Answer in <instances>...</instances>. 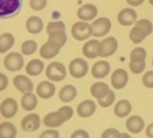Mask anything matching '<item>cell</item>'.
<instances>
[{
	"mask_svg": "<svg viewBox=\"0 0 153 138\" xmlns=\"http://www.w3.org/2000/svg\"><path fill=\"white\" fill-rule=\"evenodd\" d=\"M148 2H149V4L152 5V6H153V0H148Z\"/></svg>",
	"mask_w": 153,
	"mask_h": 138,
	"instance_id": "47",
	"label": "cell"
},
{
	"mask_svg": "<svg viewBox=\"0 0 153 138\" xmlns=\"http://www.w3.org/2000/svg\"><path fill=\"white\" fill-rule=\"evenodd\" d=\"M152 65H153V58H152Z\"/></svg>",
	"mask_w": 153,
	"mask_h": 138,
	"instance_id": "48",
	"label": "cell"
},
{
	"mask_svg": "<svg viewBox=\"0 0 153 138\" xmlns=\"http://www.w3.org/2000/svg\"><path fill=\"white\" fill-rule=\"evenodd\" d=\"M16 127L13 124L5 121L0 124V138H14L16 137Z\"/></svg>",
	"mask_w": 153,
	"mask_h": 138,
	"instance_id": "29",
	"label": "cell"
},
{
	"mask_svg": "<svg viewBox=\"0 0 153 138\" xmlns=\"http://www.w3.org/2000/svg\"><path fill=\"white\" fill-rule=\"evenodd\" d=\"M136 19H137V14L130 7H126V8L121 10L120 13L117 14V20L123 26H129V25L135 24Z\"/></svg>",
	"mask_w": 153,
	"mask_h": 138,
	"instance_id": "9",
	"label": "cell"
},
{
	"mask_svg": "<svg viewBox=\"0 0 153 138\" xmlns=\"http://www.w3.org/2000/svg\"><path fill=\"white\" fill-rule=\"evenodd\" d=\"M14 44V37L10 32H5L0 35V53H6Z\"/></svg>",
	"mask_w": 153,
	"mask_h": 138,
	"instance_id": "28",
	"label": "cell"
},
{
	"mask_svg": "<svg viewBox=\"0 0 153 138\" xmlns=\"http://www.w3.org/2000/svg\"><path fill=\"white\" fill-rule=\"evenodd\" d=\"M76 95H78V90H76V88L73 86V85H65V86L60 90V92H59L60 100H61L62 102H66V103L73 101V100L76 97Z\"/></svg>",
	"mask_w": 153,
	"mask_h": 138,
	"instance_id": "24",
	"label": "cell"
},
{
	"mask_svg": "<svg viewBox=\"0 0 153 138\" xmlns=\"http://www.w3.org/2000/svg\"><path fill=\"white\" fill-rule=\"evenodd\" d=\"M110 72V64L105 60H100V61H97L92 68H91V73L94 78L97 79H102L104 77H106Z\"/></svg>",
	"mask_w": 153,
	"mask_h": 138,
	"instance_id": "14",
	"label": "cell"
},
{
	"mask_svg": "<svg viewBox=\"0 0 153 138\" xmlns=\"http://www.w3.org/2000/svg\"><path fill=\"white\" fill-rule=\"evenodd\" d=\"M43 68H44L43 62L41 60H38V59H33V60L29 61V64L25 67V71L30 76H38V74L42 73Z\"/></svg>",
	"mask_w": 153,
	"mask_h": 138,
	"instance_id": "27",
	"label": "cell"
},
{
	"mask_svg": "<svg viewBox=\"0 0 153 138\" xmlns=\"http://www.w3.org/2000/svg\"><path fill=\"white\" fill-rule=\"evenodd\" d=\"M4 65L5 67L11 71V72H16L22 70V67L24 66V59L23 56L17 53V52H11L10 54H7L4 59Z\"/></svg>",
	"mask_w": 153,
	"mask_h": 138,
	"instance_id": "6",
	"label": "cell"
},
{
	"mask_svg": "<svg viewBox=\"0 0 153 138\" xmlns=\"http://www.w3.org/2000/svg\"><path fill=\"white\" fill-rule=\"evenodd\" d=\"M146 68V61H129V70L134 74H140Z\"/></svg>",
	"mask_w": 153,
	"mask_h": 138,
	"instance_id": "33",
	"label": "cell"
},
{
	"mask_svg": "<svg viewBox=\"0 0 153 138\" xmlns=\"http://www.w3.org/2000/svg\"><path fill=\"white\" fill-rule=\"evenodd\" d=\"M128 80H129L128 72L123 68H117L111 74V85L116 90L123 89L128 84Z\"/></svg>",
	"mask_w": 153,
	"mask_h": 138,
	"instance_id": "8",
	"label": "cell"
},
{
	"mask_svg": "<svg viewBox=\"0 0 153 138\" xmlns=\"http://www.w3.org/2000/svg\"><path fill=\"white\" fill-rule=\"evenodd\" d=\"M142 83L146 88L153 89V71H147L142 76Z\"/></svg>",
	"mask_w": 153,
	"mask_h": 138,
	"instance_id": "37",
	"label": "cell"
},
{
	"mask_svg": "<svg viewBox=\"0 0 153 138\" xmlns=\"http://www.w3.org/2000/svg\"><path fill=\"white\" fill-rule=\"evenodd\" d=\"M20 0H0V18L14 16L20 10Z\"/></svg>",
	"mask_w": 153,
	"mask_h": 138,
	"instance_id": "4",
	"label": "cell"
},
{
	"mask_svg": "<svg viewBox=\"0 0 153 138\" xmlns=\"http://www.w3.org/2000/svg\"><path fill=\"white\" fill-rule=\"evenodd\" d=\"M102 138H121V133L116 128H108L102 133Z\"/></svg>",
	"mask_w": 153,
	"mask_h": 138,
	"instance_id": "39",
	"label": "cell"
},
{
	"mask_svg": "<svg viewBox=\"0 0 153 138\" xmlns=\"http://www.w3.org/2000/svg\"><path fill=\"white\" fill-rule=\"evenodd\" d=\"M18 110V103L14 98H6L1 102L0 104V113L4 118L6 119H10V118H13L16 115Z\"/></svg>",
	"mask_w": 153,
	"mask_h": 138,
	"instance_id": "10",
	"label": "cell"
},
{
	"mask_svg": "<svg viewBox=\"0 0 153 138\" xmlns=\"http://www.w3.org/2000/svg\"><path fill=\"white\" fill-rule=\"evenodd\" d=\"M91 28H92V35L94 37H103V36H105L110 31V29H111V22L106 17L97 18L91 24Z\"/></svg>",
	"mask_w": 153,
	"mask_h": 138,
	"instance_id": "5",
	"label": "cell"
},
{
	"mask_svg": "<svg viewBox=\"0 0 153 138\" xmlns=\"http://www.w3.org/2000/svg\"><path fill=\"white\" fill-rule=\"evenodd\" d=\"M147 56V52L142 47H136L130 52V61H145Z\"/></svg>",
	"mask_w": 153,
	"mask_h": 138,
	"instance_id": "31",
	"label": "cell"
},
{
	"mask_svg": "<svg viewBox=\"0 0 153 138\" xmlns=\"http://www.w3.org/2000/svg\"><path fill=\"white\" fill-rule=\"evenodd\" d=\"M36 92L41 98H50L55 94V85L48 80L41 82L36 88Z\"/></svg>",
	"mask_w": 153,
	"mask_h": 138,
	"instance_id": "19",
	"label": "cell"
},
{
	"mask_svg": "<svg viewBox=\"0 0 153 138\" xmlns=\"http://www.w3.org/2000/svg\"><path fill=\"white\" fill-rule=\"evenodd\" d=\"M37 49V43L32 40H29V41H25L23 44H22V53L25 54V55H31L36 52Z\"/></svg>",
	"mask_w": 153,
	"mask_h": 138,
	"instance_id": "32",
	"label": "cell"
},
{
	"mask_svg": "<svg viewBox=\"0 0 153 138\" xmlns=\"http://www.w3.org/2000/svg\"><path fill=\"white\" fill-rule=\"evenodd\" d=\"M115 102V92L112 90H110L108 92V95H105L103 98H99L98 100V104L103 108H106V107H110L112 103Z\"/></svg>",
	"mask_w": 153,
	"mask_h": 138,
	"instance_id": "34",
	"label": "cell"
},
{
	"mask_svg": "<svg viewBox=\"0 0 153 138\" xmlns=\"http://www.w3.org/2000/svg\"><path fill=\"white\" fill-rule=\"evenodd\" d=\"M90 91H91V95L96 100H99V98H103L105 95H108V92L110 91V88L104 82H96L91 85Z\"/></svg>",
	"mask_w": 153,
	"mask_h": 138,
	"instance_id": "20",
	"label": "cell"
},
{
	"mask_svg": "<svg viewBox=\"0 0 153 138\" xmlns=\"http://www.w3.org/2000/svg\"><path fill=\"white\" fill-rule=\"evenodd\" d=\"M47 6V0H30V7L35 11H41Z\"/></svg>",
	"mask_w": 153,
	"mask_h": 138,
	"instance_id": "38",
	"label": "cell"
},
{
	"mask_svg": "<svg viewBox=\"0 0 153 138\" xmlns=\"http://www.w3.org/2000/svg\"><path fill=\"white\" fill-rule=\"evenodd\" d=\"M118 48V42L115 37L110 36L104 38L103 41H99L98 44V56L100 58H108L115 54V52Z\"/></svg>",
	"mask_w": 153,
	"mask_h": 138,
	"instance_id": "2",
	"label": "cell"
},
{
	"mask_svg": "<svg viewBox=\"0 0 153 138\" xmlns=\"http://www.w3.org/2000/svg\"><path fill=\"white\" fill-rule=\"evenodd\" d=\"M7 85H8V79H7L6 74L0 73V91L5 90L7 88Z\"/></svg>",
	"mask_w": 153,
	"mask_h": 138,
	"instance_id": "43",
	"label": "cell"
},
{
	"mask_svg": "<svg viewBox=\"0 0 153 138\" xmlns=\"http://www.w3.org/2000/svg\"><path fill=\"white\" fill-rule=\"evenodd\" d=\"M39 125H41V119L36 113H31L24 116L22 120V128L25 132H33L39 127Z\"/></svg>",
	"mask_w": 153,
	"mask_h": 138,
	"instance_id": "11",
	"label": "cell"
},
{
	"mask_svg": "<svg viewBox=\"0 0 153 138\" xmlns=\"http://www.w3.org/2000/svg\"><path fill=\"white\" fill-rule=\"evenodd\" d=\"M97 13H98V10L93 4H85V5L80 6L79 10H78L79 19L80 20H85V22L93 20L96 18Z\"/></svg>",
	"mask_w": 153,
	"mask_h": 138,
	"instance_id": "12",
	"label": "cell"
},
{
	"mask_svg": "<svg viewBox=\"0 0 153 138\" xmlns=\"http://www.w3.org/2000/svg\"><path fill=\"white\" fill-rule=\"evenodd\" d=\"M126 128L133 134L140 133L145 128V120L139 115H131L126 121Z\"/></svg>",
	"mask_w": 153,
	"mask_h": 138,
	"instance_id": "13",
	"label": "cell"
},
{
	"mask_svg": "<svg viewBox=\"0 0 153 138\" xmlns=\"http://www.w3.org/2000/svg\"><path fill=\"white\" fill-rule=\"evenodd\" d=\"M147 32L139 25H134L129 32V38L133 43H140L147 37Z\"/></svg>",
	"mask_w": 153,
	"mask_h": 138,
	"instance_id": "26",
	"label": "cell"
},
{
	"mask_svg": "<svg viewBox=\"0 0 153 138\" xmlns=\"http://www.w3.org/2000/svg\"><path fill=\"white\" fill-rule=\"evenodd\" d=\"M96 112V103L92 100H85L76 107V114L80 118H88Z\"/></svg>",
	"mask_w": 153,
	"mask_h": 138,
	"instance_id": "15",
	"label": "cell"
},
{
	"mask_svg": "<svg viewBox=\"0 0 153 138\" xmlns=\"http://www.w3.org/2000/svg\"><path fill=\"white\" fill-rule=\"evenodd\" d=\"M66 121L65 116L57 110V112H51L49 114H47L43 119V124L47 126V127H50V128H54V127H59L60 125H62L63 122Z\"/></svg>",
	"mask_w": 153,
	"mask_h": 138,
	"instance_id": "16",
	"label": "cell"
},
{
	"mask_svg": "<svg viewBox=\"0 0 153 138\" xmlns=\"http://www.w3.org/2000/svg\"><path fill=\"white\" fill-rule=\"evenodd\" d=\"M20 106L24 110H32L37 106V96L31 91L25 92L20 100Z\"/></svg>",
	"mask_w": 153,
	"mask_h": 138,
	"instance_id": "25",
	"label": "cell"
},
{
	"mask_svg": "<svg viewBox=\"0 0 153 138\" xmlns=\"http://www.w3.org/2000/svg\"><path fill=\"white\" fill-rule=\"evenodd\" d=\"M127 4H129L130 6H140L141 4H143L145 0H126Z\"/></svg>",
	"mask_w": 153,
	"mask_h": 138,
	"instance_id": "45",
	"label": "cell"
},
{
	"mask_svg": "<svg viewBox=\"0 0 153 138\" xmlns=\"http://www.w3.org/2000/svg\"><path fill=\"white\" fill-rule=\"evenodd\" d=\"M98 44L99 41L96 38L85 42V44L82 46V54L88 59H94L96 56H98Z\"/></svg>",
	"mask_w": 153,
	"mask_h": 138,
	"instance_id": "22",
	"label": "cell"
},
{
	"mask_svg": "<svg viewBox=\"0 0 153 138\" xmlns=\"http://www.w3.org/2000/svg\"><path fill=\"white\" fill-rule=\"evenodd\" d=\"M72 35L78 41H85L92 35L91 24L86 23L85 20H80L73 24L72 26Z\"/></svg>",
	"mask_w": 153,
	"mask_h": 138,
	"instance_id": "3",
	"label": "cell"
},
{
	"mask_svg": "<svg viewBox=\"0 0 153 138\" xmlns=\"http://www.w3.org/2000/svg\"><path fill=\"white\" fill-rule=\"evenodd\" d=\"M121 137L122 138H130V134H128V133H121Z\"/></svg>",
	"mask_w": 153,
	"mask_h": 138,
	"instance_id": "46",
	"label": "cell"
},
{
	"mask_svg": "<svg viewBox=\"0 0 153 138\" xmlns=\"http://www.w3.org/2000/svg\"><path fill=\"white\" fill-rule=\"evenodd\" d=\"M72 138H88V133L84 130H76L72 133Z\"/></svg>",
	"mask_w": 153,
	"mask_h": 138,
	"instance_id": "42",
	"label": "cell"
},
{
	"mask_svg": "<svg viewBox=\"0 0 153 138\" xmlns=\"http://www.w3.org/2000/svg\"><path fill=\"white\" fill-rule=\"evenodd\" d=\"M131 112V103L128 100H120L114 108V113L117 118H127Z\"/></svg>",
	"mask_w": 153,
	"mask_h": 138,
	"instance_id": "21",
	"label": "cell"
},
{
	"mask_svg": "<svg viewBox=\"0 0 153 138\" xmlns=\"http://www.w3.org/2000/svg\"><path fill=\"white\" fill-rule=\"evenodd\" d=\"M59 132L56 130H48V131H44L39 138H59Z\"/></svg>",
	"mask_w": 153,
	"mask_h": 138,
	"instance_id": "41",
	"label": "cell"
},
{
	"mask_svg": "<svg viewBox=\"0 0 153 138\" xmlns=\"http://www.w3.org/2000/svg\"><path fill=\"white\" fill-rule=\"evenodd\" d=\"M60 49H61V47L59 44H56V43H54V42H51V41L48 40V42H45L41 47L39 54L44 59H51V58H54V56H56L59 54Z\"/></svg>",
	"mask_w": 153,
	"mask_h": 138,
	"instance_id": "17",
	"label": "cell"
},
{
	"mask_svg": "<svg viewBox=\"0 0 153 138\" xmlns=\"http://www.w3.org/2000/svg\"><path fill=\"white\" fill-rule=\"evenodd\" d=\"M59 112L65 116L66 121L69 120V119L73 116V109H72L69 106H63V107H61V108L59 109Z\"/></svg>",
	"mask_w": 153,
	"mask_h": 138,
	"instance_id": "40",
	"label": "cell"
},
{
	"mask_svg": "<svg viewBox=\"0 0 153 138\" xmlns=\"http://www.w3.org/2000/svg\"><path fill=\"white\" fill-rule=\"evenodd\" d=\"M13 84H14V86L17 88V90H19V91L23 92V94L29 92V91H32V89H33V84H32V82L29 79V77L23 76V74L16 76L14 79H13Z\"/></svg>",
	"mask_w": 153,
	"mask_h": 138,
	"instance_id": "18",
	"label": "cell"
},
{
	"mask_svg": "<svg viewBox=\"0 0 153 138\" xmlns=\"http://www.w3.org/2000/svg\"><path fill=\"white\" fill-rule=\"evenodd\" d=\"M25 25H26V30H27L30 34H33V35L39 34L41 30L43 29V22H42V19H41L39 17H37V16L29 17V18L26 19Z\"/></svg>",
	"mask_w": 153,
	"mask_h": 138,
	"instance_id": "23",
	"label": "cell"
},
{
	"mask_svg": "<svg viewBox=\"0 0 153 138\" xmlns=\"http://www.w3.org/2000/svg\"><path fill=\"white\" fill-rule=\"evenodd\" d=\"M135 25L141 26L147 32V35H151L153 32V24H152V22L149 19H145V18L143 19H139V20H136Z\"/></svg>",
	"mask_w": 153,
	"mask_h": 138,
	"instance_id": "36",
	"label": "cell"
},
{
	"mask_svg": "<svg viewBox=\"0 0 153 138\" xmlns=\"http://www.w3.org/2000/svg\"><path fill=\"white\" fill-rule=\"evenodd\" d=\"M66 26L63 24V22L61 20H54V22H50L47 26V32L50 34V32H54V31H65Z\"/></svg>",
	"mask_w": 153,
	"mask_h": 138,
	"instance_id": "35",
	"label": "cell"
},
{
	"mask_svg": "<svg viewBox=\"0 0 153 138\" xmlns=\"http://www.w3.org/2000/svg\"><path fill=\"white\" fill-rule=\"evenodd\" d=\"M88 72V64L81 58H76L69 64V73L74 78H82Z\"/></svg>",
	"mask_w": 153,
	"mask_h": 138,
	"instance_id": "7",
	"label": "cell"
},
{
	"mask_svg": "<svg viewBox=\"0 0 153 138\" xmlns=\"http://www.w3.org/2000/svg\"><path fill=\"white\" fill-rule=\"evenodd\" d=\"M145 130H146V136L148 138H153V122L149 124Z\"/></svg>",
	"mask_w": 153,
	"mask_h": 138,
	"instance_id": "44",
	"label": "cell"
},
{
	"mask_svg": "<svg viewBox=\"0 0 153 138\" xmlns=\"http://www.w3.org/2000/svg\"><path fill=\"white\" fill-rule=\"evenodd\" d=\"M48 40L59 44L60 47H63L67 42V35L65 31H54V32L48 34Z\"/></svg>",
	"mask_w": 153,
	"mask_h": 138,
	"instance_id": "30",
	"label": "cell"
},
{
	"mask_svg": "<svg viewBox=\"0 0 153 138\" xmlns=\"http://www.w3.org/2000/svg\"><path fill=\"white\" fill-rule=\"evenodd\" d=\"M66 67L63 64L57 62V61H53L50 62L47 68H45V76L49 80L53 82H61L65 79L66 77Z\"/></svg>",
	"mask_w": 153,
	"mask_h": 138,
	"instance_id": "1",
	"label": "cell"
}]
</instances>
